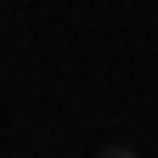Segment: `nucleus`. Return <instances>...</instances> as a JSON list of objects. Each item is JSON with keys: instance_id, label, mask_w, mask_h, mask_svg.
<instances>
[{"instance_id": "nucleus-1", "label": "nucleus", "mask_w": 158, "mask_h": 158, "mask_svg": "<svg viewBox=\"0 0 158 158\" xmlns=\"http://www.w3.org/2000/svg\"><path fill=\"white\" fill-rule=\"evenodd\" d=\"M102 158H135L130 147H102Z\"/></svg>"}]
</instances>
